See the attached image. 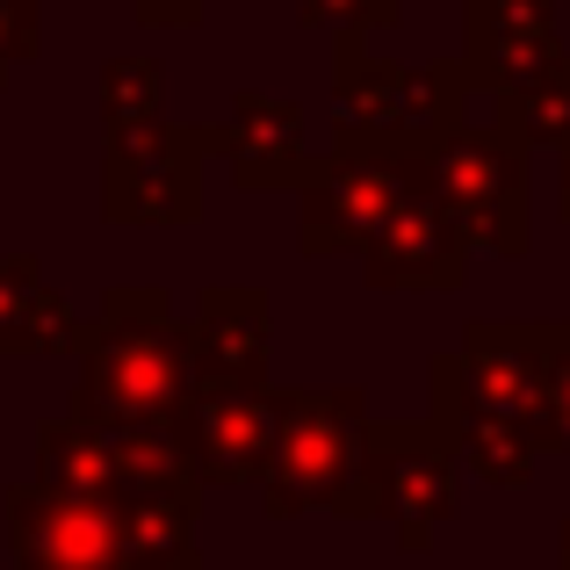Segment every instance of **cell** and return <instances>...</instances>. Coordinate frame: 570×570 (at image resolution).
Returning <instances> with one entry per match:
<instances>
[{"instance_id": "obj_1", "label": "cell", "mask_w": 570, "mask_h": 570, "mask_svg": "<svg viewBox=\"0 0 570 570\" xmlns=\"http://www.w3.org/2000/svg\"><path fill=\"white\" fill-rule=\"evenodd\" d=\"M195 390L188 318L153 282H109L80 340V383L72 412L109 426H174Z\"/></svg>"}, {"instance_id": "obj_2", "label": "cell", "mask_w": 570, "mask_h": 570, "mask_svg": "<svg viewBox=\"0 0 570 570\" xmlns=\"http://www.w3.org/2000/svg\"><path fill=\"white\" fill-rule=\"evenodd\" d=\"M368 390L362 383H296L275 390V448H267L261 505L267 520L340 513L368 520Z\"/></svg>"}, {"instance_id": "obj_3", "label": "cell", "mask_w": 570, "mask_h": 570, "mask_svg": "<svg viewBox=\"0 0 570 570\" xmlns=\"http://www.w3.org/2000/svg\"><path fill=\"white\" fill-rule=\"evenodd\" d=\"M470 66L462 58H376L362 29L333 37V145L376 153H433L448 130L470 124Z\"/></svg>"}, {"instance_id": "obj_4", "label": "cell", "mask_w": 570, "mask_h": 570, "mask_svg": "<svg viewBox=\"0 0 570 570\" xmlns=\"http://www.w3.org/2000/svg\"><path fill=\"white\" fill-rule=\"evenodd\" d=\"M29 476L43 491H66V499H203V476H195L188 448L174 426H109V419L87 412H51L37 426V455Z\"/></svg>"}, {"instance_id": "obj_5", "label": "cell", "mask_w": 570, "mask_h": 570, "mask_svg": "<svg viewBox=\"0 0 570 570\" xmlns=\"http://www.w3.org/2000/svg\"><path fill=\"white\" fill-rule=\"evenodd\" d=\"M426 167V195L462 224V238L499 261H520L534 246V145L513 124L484 116V124L448 130L433 153H419Z\"/></svg>"}, {"instance_id": "obj_6", "label": "cell", "mask_w": 570, "mask_h": 570, "mask_svg": "<svg viewBox=\"0 0 570 570\" xmlns=\"http://www.w3.org/2000/svg\"><path fill=\"white\" fill-rule=\"evenodd\" d=\"M419 181H426L419 153H376V145H333V153H318L311 181L296 188V253L304 261L368 253L376 232L397 217V203Z\"/></svg>"}, {"instance_id": "obj_7", "label": "cell", "mask_w": 570, "mask_h": 570, "mask_svg": "<svg viewBox=\"0 0 570 570\" xmlns=\"http://www.w3.org/2000/svg\"><path fill=\"white\" fill-rule=\"evenodd\" d=\"M203 159L209 130L138 124L101 130V217L109 224H195L203 217Z\"/></svg>"}, {"instance_id": "obj_8", "label": "cell", "mask_w": 570, "mask_h": 570, "mask_svg": "<svg viewBox=\"0 0 570 570\" xmlns=\"http://www.w3.org/2000/svg\"><path fill=\"white\" fill-rule=\"evenodd\" d=\"M455 499H462V462L426 412L368 426V520H383L404 549H426L433 528L455 520Z\"/></svg>"}, {"instance_id": "obj_9", "label": "cell", "mask_w": 570, "mask_h": 570, "mask_svg": "<svg viewBox=\"0 0 570 570\" xmlns=\"http://www.w3.org/2000/svg\"><path fill=\"white\" fill-rule=\"evenodd\" d=\"M542 383H549V318H470L455 354H433L426 390L462 397L476 412L542 426Z\"/></svg>"}, {"instance_id": "obj_10", "label": "cell", "mask_w": 570, "mask_h": 570, "mask_svg": "<svg viewBox=\"0 0 570 570\" xmlns=\"http://www.w3.org/2000/svg\"><path fill=\"white\" fill-rule=\"evenodd\" d=\"M0 528L14 570H130L124 505L109 499H66L37 476H14L0 491Z\"/></svg>"}, {"instance_id": "obj_11", "label": "cell", "mask_w": 570, "mask_h": 570, "mask_svg": "<svg viewBox=\"0 0 570 570\" xmlns=\"http://www.w3.org/2000/svg\"><path fill=\"white\" fill-rule=\"evenodd\" d=\"M174 433H181L195 476H203L209 491H238V484L261 491L267 448H275V383H267V390L195 383L188 404H181V419H174Z\"/></svg>"}, {"instance_id": "obj_12", "label": "cell", "mask_w": 570, "mask_h": 570, "mask_svg": "<svg viewBox=\"0 0 570 570\" xmlns=\"http://www.w3.org/2000/svg\"><path fill=\"white\" fill-rule=\"evenodd\" d=\"M209 153L232 159L238 188H304L318 153H311V116L289 95H267V87H238L232 116L209 130Z\"/></svg>"}, {"instance_id": "obj_13", "label": "cell", "mask_w": 570, "mask_h": 570, "mask_svg": "<svg viewBox=\"0 0 570 570\" xmlns=\"http://www.w3.org/2000/svg\"><path fill=\"white\" fill-rule=\"evenodd\" d=\"M470 253L476 246L462 238V224L426 195V181H419L397 203V217L376 232V246L362 253V275H368V289H462V282H470Z\"/></svg>"}, {"instance_id": "obj_14", "label": "cell", "mask_w": 570, "mask_h": 570, "mask_svg": "<svg viewBox=\"0 0 570 570\" xmlns=\"http://www.w3.org/2000/svg\"><path fill=\"white\" fill-rule=\"evenodd\" d=\"M557 51H563L557 8H534V0H462V66H470L476 95H491V101L520 95Z\"/></svg>"}, {"instance_id": "obj_15", "label": "cell", "mask_w": 570, "mask_h": 570, "mask_svg": "<svg viewBox=\"0 0 570 570\" xmlns=\"http://www.w3.org/2000/svg\"><path fill=\"white\" fill-rule=\"evenodd\" d=\"M188 347H195V383L267 390V347H275L267 296L246 289V282H217V289H203L195 311H188Z\"/></svg>"}, {"instance_id": "obj_16", "label": "cell", "mask_w": 570, "mask_h": 570, "mask_svg": "<svg viewBox=\"0 0 570 570\" xmlns=\"http://www.w3.org/2000/svg\"><path fill=\"white\" fill-rule=\"evenodd\" d=\"M87 318L72 311V296H58L43 282L37 253H0V354L8 362H58L80 354Z\"/></svg>"}, {"instance_id": "obj_17", "label": "cell", "mask_w": 570, "mask_h": 570, "mask_svg": "<svg viewBox=\"0 0 570 570\" xmlns=\"http://www.w3.org/2000/svg\"><path fill=\"white\" fill-rule=\"evenodd\" d=\"M426 419L448 433V448H455L462 476H476V484H491V491H528V484H534L542 441H534V433L520 426V419L476 412V404L441 397V390H426Z\"/></svg>"}, {"instance_id": "obj_18", "label": "cell", "mask_w": 570, "mask_h": 570, "mask_svg": "<svg viewBox=\"0 0 570 570\" xmlns=\"http://www.w3.org/2000/svg\"><path fill=\"white\" fill-rule=\"evenodd\" d=\"M491 116H499V124H513L534 153H557L563 159L570 153V51L549 58V66L520 87V95L491 101Z\"/></svg>"}, {"instance_id": "obj_19", "label": "cell", "mask_w": 570, "mask_h": 570, "mask_svg": "<svg viewBox=\"0 0 570 570\" xmlns=\"http://www.w3.org/2000/svg\"><path fill=\"white\" fill-rule=\"evenodd\" d=\"M167 116V72L145 51L101 58V130H138Z\"/></svg>"}, {"instance_id": "obj_20", "label": "cell", "mask_w": 570, "mask_h": 570, "mask_svg": "<svg viewBox=\"0 0 570 570\" xmlns=\"http://www.w3.org/2000/svg\"><path fill=\"white\" fill-rule=\"evenodd\" d=\"M542 455H570V318H549V383H542Z\"/></svg>"}, {"instance_id": "obj_21", "label": "cell", "mask_w": 570, "mask_h": 570, "mask_svg": "<svg viewBox=\"0 0 570 570\" xmlns=\"http://www.w3.org/2000/svg\"><path fill=\"white\" fill-rule=\"evenodd\" d=\"M397 0H296V22L304 29H362V37H376V29H390L397 22Z\"/></svg>"}, {"instance_id": "obj_22", "label": "cell", "mask_w": 570, "mask_h": 570, "mask_svg": "<svg viewBox=\"0 0 570 570\" xmlns=\"http://www.w3.org/2000/svg\"><path fill=\"white\" fill-rule=\"evenodd\" d=\"M43 43V0H0V87L14 66H29Z\"/></svg>"}, {"instance_id": "obj_23", "label": "cell", "mask_w": 570, "mask_h": 570, "mask_svg": "<svg viewBox=\"0 0 570 570\" xmlns=\"http://www.w3.org/2000/svg\"><path fill=\"white\" fill-rule=\"evenodd\" d=\"M209 0H130V22L138 29H203Z\"/></svg>"}, {"instance_id": "obj_24", "label": "cell", "mask_w": 570, "mask_h": 570, "mask_svg": "<svg viewBox=\"0 0 570 570\" xmlns=\"http://www.w3.org/2000/svg\"><path fill=\"white\" fill-rule=\"evenodd\" d=\"M557 209H563V217H570V153L557 159Z\"/></svg>"}, {"instance_id": "obj_25", "label": "cell", "mask_w": 570, "mask_h": 570, "mask_svg": "<svg viewBox=\"0 0 570 570\" xmlns=\"http://www.w3.org/2000/svg\"><path fill=\"white\" fill-rule=\"evenodd\" d=\"M557 570H570V520H563V542H557Z\"/></svg>"}, {"instance_id": "obj_26", "label": "cell", "mask_w": 570, "mask_h": 570, "mask_svg": "<svg viewBox=\"0 0 570 570\" xmlns=\"http://www.w3.org/2000/svg\"><path fill=\"white\" fill-rule=\"evenodd\" d=\"M534 8H557V0H534Z\"/></svg>"}]
</instances>
